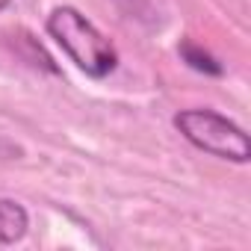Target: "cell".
Instances as JSON below:
<instances>
[{"mask_svg":"<svg viewBox=\"0 0 251 251\" xmlns=\"http://www.w3.org/2000/svg\"><path fill=\"white\" fill-rule=\"evenodd\" d=\"M175 127L183 133L186 142H192L195 148H201L213 157H225L233 163L251 160L248 133L239 124H233L230 118H225L213 109H183L175 115Z\"/></svg>","mask_w":251,"mask_h":251,"instance_id":"2","label":"cell"},{"mask_svg":"<svg viewBox=\"0 0 251 251\" xmlns=\"http://www.w3.org/2000/svg\"><path fill=\"white\" fill-rule=\"evenodd\" d=\"M48 33L50 39L71 56V62L86 71L89 77L100 80L106 74L115 71L118 65V53L112 48V42L77 9L71 6H56L48 15Z\"/></svg>","mask_w":251,"mask_h":251,"instance_id":"1","label":"cell"},{"mask_svg":"<svg viewBox=\"0 0 251 251\" xmlns=\"http://www.w3.org/2000/svg\"><path fill=\"white\" fill-rule=\"evenodd\" d=\"M6 6H9V0H0V12H3Z\"/></svg>","mask_w":251,"mask_h":251,"instance_id":"5","label":"cell"},{"mask_svg":"<svg viewBox=\"0 0 251 251\" xmlns=\"http://www.w3.org/2000/svg\"><path fill=\"white\" fill-rule=\"evenodd\" d=\"M180 56H183V62H186L189 68H195V71H201V74H213V77L222 74V65H219L207 50H201V48L192 45V42H183V45H180Z\"/></svg>","mask_w":251,"mask_h":251,"instance_id":"4","label":"cell"},{"mask_svg":"<svg viewBox=\"0 0 251 251\" xmlns=\"http://www.w3.org/2000/svg\"><path fill=\"white\" fill-rule=\"evenodd\" d=\"M27 210L18 201L9 198H0V245H12L27 233Z\"/></svg>","mask_w":251,"mask_h":251,"instance_id":"3","label":"cell"}]
</instances>
